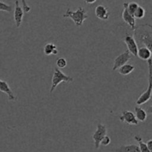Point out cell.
Masks as SVG:
<instances>
[{
  "label": "cell",
  "mask_w": 152,
  "mask_h": 152,
  "mask_svg": "<svg viewBox=\"0 0 152 152\" xmlns=\"http://www.w3.org/2000/svg\"><path fill=\"white\" fill-rule=\"evenodd\" d=\"M127 4L128 2L123 3V11L122 13V18L124 20V22L130 26L131 29L134 31L136 28V20H135V18L134 17L133 15L130 14L128 11Z\"/></svg>",
  "instance_id": "8"
},
{
  "label": "cell",
  "mask_w": 152,
  "mask_h": 152,
  "mask_svg": "<svg viewBox=\"0 0 152 152\" xmlns=\"http://www.w3.org/2000/svg\"><path fill=\"white\" fill-rule=\"evenodd\" d=\"M74 81V78L70 76L66 75L64 74L62 71L57 68H55L54 73H53V77L51 80V87L50 89V94H52L53 91L61 83L64 82V83H71Z\"/></svg>",
  "instance_id": "4"
},
{
  "label": "cell",
  "mask_w": 152,
  "mask_h": 152,
  "mask_svg": "<svg viewBox=\"0 0 152 152\" xmlns=\"http://www.w3.org/2000/svg\"><path fill=\"white\" fill-rule=\"evenodd\" d=\"M134 69L135 68L133 65L127 63L126 64V65L120 67V68L118 69V71H119V73H120V74H121V75H123V76H126L130 74L132 71H134Z\"/></svg>",
  "instance_id": "17"
},
{
  "label": "cell",
  "mask_w": 152,
  "mask_h": 152,
  "mask_svg": "<svg viewBox=\"0 0 152 152\" xmlns=\"http://www.w3.org/2000/svg\"><path fill=\"white\" fill-rule=\"evenodd\" d=\"M95 15L101 20H108L109 18V12L108 7L102 4L97 5L95 8Z\"/></svg>",
  "instance_id": "12"
},
{
  "label": "cell",
  "mask_w": 152,
  "mask_h": 152,
  "mask_svg": "<svg viewBox=\"0 0 152 152\" xmlns=\"http://www.w3.org/2000/svg\"><path fill=\"white\" fill-rule=\"evenodd\" d=\"M134 140L138 142V144H139L138 146H139L140 151V152H151L149 151V149H148V147H147L146 144L143 142L142 138L140 136H139V135H136V136L134 137Z\"/></svg>",
  "instance_id": "18"
},
{
  "label": "cell",
  "mask_w": 152,
  "mask_h": 152,
  "mask_svg": "<svg viewBox=\"0 0 152 152\" xmlns=\"http://www.w3.org/2000/svg\"><path fill=\"white\" fill-rule=\"evenodd\" d=\"M107 135V127L102 123H98L96 130L92 135V139L94 141V145L96 149H99L100 146V142Z\"/></svg>",
  "instance_id": "5"
},
{
  "label": "cell",
  "mask_w": 152,
  "mask_h": 152,
  "mask_svg": "<svg viewBox=\"0 0 152 152\" xmlns=\"http://www.w3.org/2000/svg\"><path fill=\"white\" fill-rule=\"evenodd\" d=\"M116 152H140L139 146L134 144L123 145L115 150Z\"/></svg>",
  "instance_id": "15"
},
{
  "label": "cell",
  "mask_w": 152,
  "mask_h": 152,
  "mask_svg": "<svg viewBox=\"0 0 152 152\" xmlns=\"http://www.w3.org/2000/svg\"><path fill=\"white\" fill-rule=\"evenodd\" d=\"M145 9H144L142 7H141V6H139V7H137V9L136 10V11L134 12V17L135 19H142V18L145 16Z\"/></svg>",
  "instance_id": "19"
},
{
  "label": "cell",
  "mask_w": 152,
  "mask_h": 152,
  "mask_svg": "<svg viewBox=\"0 0 152 152\" xmlns=\"http://www.w3.org/2000/svg\"><path fill=\"white\" fill-rule=\"evenodd\" d=\"M134 31V39L137 44L143 45L151 50L152 48V27L151 25H141L136 26Z\"/></svg>",
  "instance_id": "1"
},
{
  "label": "cell",
  "mask_w": 152,
  "mask_h": 152,
  "mask_svg": "<svg viewBox=\"0 0 152 152\" xmlns=\"http://www.w3.org/2000/svg\"><path fill=\"white\" fill-rule=\"evenodd\" d=\"M44 53L46 56L56 55L58 53L57 48L53 43H48L44 47Z\"/></svg>",
  "instance_id": "16"
},
{
  "label": "cell",
  "mask_w": 152,
  "mask_h": 152,
  "mask_svg": "<svg viewBox=\"0 0 152 152\" xmlns=\"http://www.w3.org/2000/svg\"><path fill=\"white\" fill-rule=\"evenodd\" d=\"M120 120L122 123H125L131 126H137L139 124V122L137 120L134 114L131 111H123L120 117Z\"/></svg>",
  "instance_id": "9"
},
{
  "label": "cell",
  "mask_w": 152,
  "mask_h": 152,
  "mask_svg": "<svg viewBox=\"0 0 152 152\" xmlns=\"http://www.w3.org/2000/svg\"><path fill=\"white\" fill-rule=\"evenodd\" d=\"M22 1V9H23L24 13H29L31 11V8L26 2V0H21Z\"/></svg>",
  "instance_id": "23"
},
{
  "label": "cell",
  "mask_w": 152,
  "mask_h": 152,
  "mask_svg": "<svg viewBox=\"0 0 152 152\" xmlns=\"http://www.w3.org/2000/svg\"><path fill=\"white\" fill-rule=\"evenodd\" d=\"M0 91L6 94L7 95L9 101H15L16 100V96L13 94L11 88L9 86L8 83L4 80H0Z\"/></svg>",
  "instance_id": "11"
},
{
  "label": "cell",
  "mask_w": 152,
  "mask_h": 152,
  "mask_svg": "<svg viewBox=\"0 0 152 152\" xmlns=\"http://www.w3.org/2000/svg\"><path fill=\"white\" fill-rule=\"evenodd\" d=\"M0 11H4L10 13L12 11V7L3 1H0Z\"/></svg>",
  "instance_id": "22"
},
{
  "label": "cell",
  "mask_w": 152,
  "mask_h": 152,
  "mask_svg": "<svg viewBox=\"0 0 152 152\" xmlns=\"http://www.w3.org/2000/svg\"><path fill=\"white\" fill-rule=\"evenodd\" d=\"M24 16V11L22 7L19 5V3L18 0L15 1V9L14 13H13V18H14L15 24H16V28H20L22 22V19Z\"/></svg>",
  "instance_id": "10"
},
{
  "label": "cell",
  "mask_w": 152,
  "mask_h": 152,
  "mask_svg": "<svg viewBox=\"0 0 152 152\" xmlns=\"http://www.w3.org/2000/svg\"><path fill=\"white\" fill-rule=\"evenodd\" d=\"M131 58H132V54L129 53L128 50H126V51L117 56L114 61V65H113L112 68L113 71H116V70L119 69L121 66L127 64L128 62L131 59Z\"/></svg>",
  "instance_id": "6"
},
{
  "label": "cell",
  "mask_w": 152,
  "mask_h": 152,
  "mask_svg": "<svg viewBox=\"0 0 152 152\" xmlns=\"http://www.w3.org/2000/svg\"><path fill=\"white\" fill-rule=\"evenodd\" d=\"M151 50L146 47H141L138 48L137 57L144 61H148L151 59Z\"/></svg>",
  "instance_id": "13"
},
{
  "label": "cell",
  "mask_w": 152,
  "mask_h": 152,
  "mask_svg": "<svg viewBox=\"0 0 152 152\" xmlns=\"http://www.w3.org/2000/svg\"><path fill=\"white\" fill-rule=\"evenodd\" d=\"M139 7V4H137V2H134V1H132V2H128L127 4V10L129 11V13L130 14L133 15L134 12L136 11V10L137 9V7Z\"/></svg>",
  "instance_id": "20"
},
{
  "label": "cell",
  "mask_w": 152,
  "mask_h": 152,
  "mask_svg": "<svg viewBox=\"0 0 152 152\" xmlns=\"http://www.w3.org/2000/svg\"><path fill=\"white\" fill-rule=\"evenodd\" d=\"M146 145L147 147H148V148L149 149L150 151L152 152V140H148L146 142Z\"/></svg>",
  "instance_id": "25"
},
{
  "label": "cell",
  "mask_w": 152,
  "mask_h": 152,
  "mask_svg": "<svg viewBox=\"0 0 152 152\" xmlns=\"http://www.w3.org/2000/svg\"><path fill=\"white\" fill-rule=\"evenodd\" d=\"M148 66V88L138 97L136 103L137 105H142L151 99L152 93V60L151 58L147 61Z\"/></svg>",
  "instance_id": "3"
},
{
  "label": "cell",
  "mask_w": 152,
  "mask_h": 152,
  "mask_svg": "<svg viewBox=\"0 0 152 152\" xmlns=\"http://www.w3.org/2000/svg\"><path fill=\"white\" fill-rule=\"evenodd\" d=\"M56 66L57 68H65L67 66V60L66 59L63 57H60L56 59Z\"/></svg>",
  "instance_id": "21"
},
{
  "label": "cell",
  "mask_w": 152,
  "mask_h": 152,
  "mask_svg": "<svg viewBox=\"0 0 152 152\" xmlns=\"http://www.w3.org/2000/svg\"><path fill=\"white\" fill-rule=\"evenodd\" d=\"M96 1H97V0H84L85 2H86V4H94V3L96 2Z\"/></svg>",
  "instance_id": "26"
},
{
  "label": "cell",
  "mask_w": 152,
  "mask_h": 152,
  "mask_svg": "<svg viewBox=\"0 0 152 152\" xmlns=\"http://www.w3.org/2000/svg\"><path fill=\"white\" fill-rule=\"evenodd\" d=\"M135 117L138 122H145L147 119V112L144 109L139 106H136L134 108Z\"/></svg>",
  "instance_id": "14"
},
{
  "label": "cell",
  "mask_w": 152,
  "mask_h": 152,
  "mask_svg": "<svg viewBox=\"0 0 152 152\" xmlns=\"http://www.w3.org/2000/svg\"><path fill=\"white\" fill-rule=\"evenodd\" d=\"M111 138L106 135V136H105V137L101 140L100 145H103V146H107V145H108L110 143H111Z\"/></svg>",
  "instance_id": "24"
},
{
  "label": "cell",
  "mask_w": 152,
  "mask_h": 152,
  "mask_svg": "<svg viewBox=\"0 0 152 152\" xmlns=\"http://www.w3.org/2000/svg\"><path fill=\"white\" fill-rule=\"evenodd\" d=\"M63 17L69 18V19H72V21L75 23V25L77 26L80 27L83 25V22L88 17V16L85 8L82 7H79L78 9L75 11H73L70 8L67 9L66 12L63 14Z\"/></svg>",
  "instance_id": "2"
},
{
  "label": "cell",
  "mask_w": 152,
  "mask_h": 152,
  "mask_svg": "<svg viewBox=\"0 0 152 152\" xmlns=\"http://www.w3.org/2000/svg\"><path fill=\"white\" fill-rule=\"evenodd\" d=\"M124 42L126 43V46H127V50H129V53L133 55V56L137 57V51L139 48H138L137 44L133 36H132L131 34H126L124 38Z\"/></svg>",
  "instance_id": "7"
}]
</instances>
